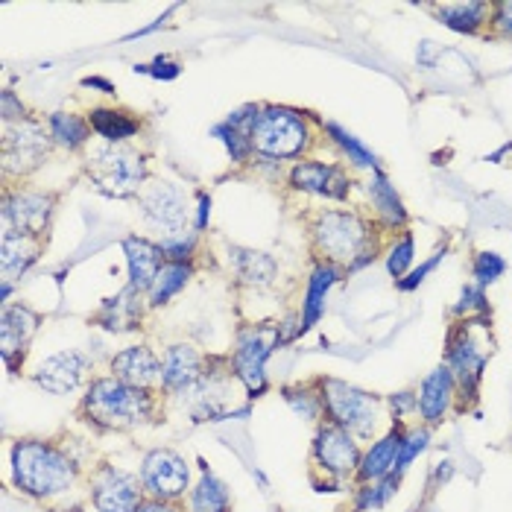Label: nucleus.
Here are the masks:
<instances>
[{"label": "nucleus", "mask_w": 512, "mask_h": 512, "mask_svg": "<svg viewBox=\"0 0 512 512\" xmlns=\"http://www.w3.org/2000/svg\"><path fill=\"white\" fill-rule=\"evenodd\" d=\"M0 115H3V126H6V123L30 120V115H27V106H24L12 91H3V97H0Z\"/></svg>", "instance_id": "nucleus-46"}, {"label": "nucleus", "mask_w": 512, "mask_h": 512, "mask_svg": "<svg viewBox=\"0 0 512 512\" xmlns=\"http://www.w3.org/2000/svg\"><path fill=\"white\" fill-rule=\"evenodd\" d=\"M176 12V6H170L161 18H156L153 24H147V27H141V30H135V33H129V36H123V41H135V39H144V36H150V33H156V30H161L164 27V21L170 18Z\"/></svg>", "instance_id": "nucleus-49"}, {"label": "nucleus", "mask_w": 512, "mask_h": 512, "mask_svg": "<svg viewBox=\"0 0 512 512\" xmlns=\"http://www.w3.org/2000/svg\"><path fill=\"white\" fill-rule=\"evenodd\" d=\"M398 486H401V474H387V477L372 480V483H355V492H352V512L384 510L395 495H398Z\"/></svg>", "instance_id": "nucleus-33"}, {"label": "nucleus", "mask_w": 512, "mask_h": 512, "mask_svg": "<svg viewBox=\"0 0 512 512\" xmlns=\"http://www.w3.org/2000/svg\"><path fill=\"white\" fill-rule=\"evenodd\" d=\"M451 474H454V463H451V460H442V463H436L434 483H448V480H451Z\"/></svg>", "instance_id": "nucleus-52"}, {"label": "nucleus", "mask_w": 512, "mask_h": 512, "mask_svg": "<svg viewBox=\"0 0 512 512\" xmlns=\"http://www.w3.org/2000/svg\"><path fill=\"white\" fill-rule=\"evenodd\" d=\"M188 512H232L229 486L199 460V480L188 492Z\"/></svg>", "instance_id": "nucleus-29"}, {"label": "nucleus", "mask_w": 512, "mask_h": 512, "mask_svg": "<svg viewBox=\"0 0 512 512\" xmlns=\"http://www.w3.org/2000/svg\"><path fill=\"white\" fill-rule=\"evenodd\" d=\"M489 36L512 41V0L495 3V9H492V24H489Z\"/></svg>", "instance_id": "nucleus-44"}, {"label": "nucleus", "mask_w": 512, "mask_h": 512, "mask_svg": "<svg viewBox=\"0 0 512 512\" xmlns=\"http://www.w3.org/2000/svg\"><path fill=\"white\" fill-rule=\"evenodd\" d=\"M507 273V261H504V255H498V252H492V249H480V252H474L472 258V278L477 287H492L498 278Z\"/></svg>", "instance_id": "nucleus-41"}, {"label": "nucleus", "mask_w": 512, "mask_h": 512, "mask_svg": "<svg viewBox=\"0 0 512 512\" xmlns=\"http://www.w3.org/2000/svg\"><path fill=\"white\" fill-rule=\"evenodd\" d=\"M53 205H56V199L50 194H41V191H21V188L9 191L3 199L0 226H3V232L41 237L44 229L50 226Z\"/></svg>", "instance_id": "nucleus-15"}, {"label": "nucleus", "mask_w": 512, "mask_h": 512, "mask_svg": "<svg viewBox=\"0 0 512 512\" xmlns=\"http://www.w3.org/2000/svg\"><path fill=\"white\" fill-rule=\"evenodd\" d=\"M319 126H322V135L340 150V156H343V161H346L349 167L366 170L369 176H372L375 170H381L378 156H375L357 135H352L346 126H340V123H334V120H325V123H319Z\"/></svg>", "instance_id": "nucleus-31"}, {"label": "nucleus", "mask_w": 512, "mask_h": 512, "mask_svg": "<svg viewBox=\"0 0 512 512\" xmlns=\"http://www.w3.org/2000/svg\"><path fill=\"white\" fill-rule=\"evenodd\" d=\"M41 255V237L15 235V232H3L0 235V270L3 281L21 278Z\"/></svg>", "instance_id": "nucleus-28"}, {"label": "nucleus", "mask_w": 512, "mask_h": 512, "mask_svg": "<svg viewBox=\"0 0 512 512\" xmlns=\"http://www.w3.org/2000/svg\"><path fill=\"white\" fill-rule=\"evenodd\" d=\"M343 267L337 264H328V261H316L311 278H308V287H305V299H302V334L314 331L319 325V319L325 316V305H328V293L337 287V281L343 278Z\"/></svg>", "instance_id": "nucleus-25"}, {"label": "nucleus", "mask_w": 512, "mask_h": 512, "mask_svg": "<svg viewBox=\"0 0 512 512\" xmlns=\"http://www.w3.org/2000/svg\"><path fill=\"white\" fill-rule=\"evenodd\" d=\"M378 226L352 208H325L314 217L311 243L319 261L352 267L369 249H378Z\"/></svg>", "instance_id": "nucleus-3"}, {"label": "nucleus", "mask_w": 512, "mask_h": 512, "mask_svg": "<svg viewBox=\"0 0 512 512\" xmlns=\"http://www.w3.org/2000/svg\"><path fill=\"white\" fill-rule=\"evenodd\" d=\"M211 223V197L208 194H199L197 197V217H194V232L202 235Z\"/></svg>", "instance_id": "nucleus-48"}, {"label": "nucleus", "mask_w": 512, "mask_h": 512, "mask_svg": "<svg viewBox=\"0 0 512 512\" xmlns=\"http://www.w3.org/2000/svg\"><path fill=\"white\" fill-rule=\"evenodd\" d=\"M112 375L129 387L153 390L161 381V357L150 346H129L109 360Z\"/></svg>", "instance_id": "nucleus-22"}, {"label": "nucleus", "mask_w": 512, "mask_h": 512, "mask_svg": "<svg viewBox=\"0 0 512 512\" xmlns=\"http://www.w3.org/2000/svg\"><path fill=\"white\" fill-rule=\"evenodd\" d=\"M451 314L457 316V319H486V316L492 314V305H489L486 290L477 287L474 281L466 284V287H460V296L451 305Z\"/></svg>", "instance_id": "nucleus-39"}, {"label": "nucleus", "mask_w": 512, "mask_h": 512, "mask_svg": "<svg viewBox=\"0 0 512 512\" xmlns=\"http://www.w3.org/2000/svg\"><path fill=\"white\" fill-rule=\"evenodd\" d=\"M9 296H12V281H3V284H0V302L6 305V302H9Z\"/></svg>", "instance_id": "nucleus-53"}, {"label": "nucleus", "mask_w": 512, "mask_h": 512, "mask_svg": "<svg viewBox=\"0 0 512 512\" xmlns=\"http://www.w3.org/2000/svg\"><path fill=\"white\" fill-rule=\"evenodd\" d=\"M416 237L410 229H404L401 235L393 237V243H390V249H387V255H384V264H387V273L393 281H401V278L407 276L416 264Z\"/></svg>", "instance_id": "nucleus-37"}, {"label": "nucleus", "mask_w": 512, "mask_h": 512, "mask_svg": "<svg viewBox=\"0 0 512 512\" xmlns=\"http://www.w3.org/2000/svg\"><path fill=\"white\" fill-rule=\"evenodd\" d=\"M255 480H258V483H261V486H264V489H270V480H267V474L261 472V469H255Z\"/></svg>", "instance_id": "nucleus-54"}, {"label": "nucleus", "mask_w": 512, "mask_h": 512, "mask_svg": "<svg viewBox=\"0 0 512 512\" xmlns=\"http://www.w3.org/2000/svg\"><path fill=\"white\" fill-rule=\"evenodd\" d=\"M325 422L355 434L357 439H372L384 419V398L363 387H355L340 378H316L314 381Z\"/></svg>", "instance_id": "nucleus-4"}, {"label": "nucleus", "mask_w": 512, "mask_h": 512, "mask_svg": "<svg viewBox=\"0 0 512 512\" xmlns=\"http://www.w3.org/2000/svg\"><path fill=\"white\" fill-rule=\"evenodd\" d=\"M141 486L147 498L176 504L191 492V466L188 460L173 448H153L141 460Z\"/></svg>", "instance_id": "nucleus-10"}, {"label": "nucleus", "mask_w": 512, "mask_h": 512, "mask_svg": "<svg viewBox=\"0 0 512 512\" xmlns=\"http://www.w3.org/2000/svg\"><path fill=\"white\" fill-rule=\"evenodd\" d=\"M82 88H94V91H100V94H106V97L115 94V85L103 77H82Z\"/></svg>", "instance_id": "nucleus-50"}, {"label": "nucleus", "mask_w": 512, "mask_h": 512, "mask_svg": "<svg viewBox=\"0 0 512 512\" xmlns=\"http://www.w3.org/2000/svg\"><path fill=\"white\" fill-rule=\"evenodd\" d=\"M197 232H176V235L158 237V249L164 255V261L173 264H194V252H197Z\"/></svg>", "instance_id": "nucleus-40"}, {"label": "nucleus", "mask_w": 512, "mask_h": 512, "mask_svg": "<svg viewBox=\"0 0 512 512\" xmlns=\"http://www.w3.org/2000/svg\"><path fill=\"white\" fill-rule=\"evenodd\" d=\"M144 293H138L135 287H123L118 296H112V299H106L103 305H100V311H97V325H103L106 331H112V334H120V331H132V328H138V322H141V314H144V299H141Z\"/></svg>", "instance_id": "nucleus-26"}, {"label": "nucleus", "mask_w": 512, "mask_h": 512, "mask_svg": "<svg viewBox=\"0 0 512 512\" xmlns=\"http://www.w3.org/2000/svg\"><path fill=\"white\" fill-rule=\"evenodd\" d=\"M132 71L135 74H147V77L153 79H161V82H173V79H179V74H182V68L173 59H167V56H156L153 65H135Z\"/></svg>", "instance_id": "nucleus-45"}, {"label": "nucleus", "mask_w": 512, "mask_h": 512, "mask_svg": "<svg viewBox=\"0 0 512 512\" xmlns=\"http://www.w3.org/2000/svg\"><path fill=\"white\" fill-rule=\"evenodd\" d=\"M293 191L311 194V197H325L331 202H346L352 194V176L343 164L334 161H296L290 176H287Z\"/></svg>", "instance_id": "nucleus-14"}, {"label": "nucleus", "mask_w": 512, "mask_h": 512, "mask_svg": "<svg viewBox=\"0 0 512 512\" xmlns=\"http://www.w3.org/2000/svg\"><path fill=\"white\" fill-rule=\"evenodd\" d=\"M281 398L287 401V407L305 419V422H316L322 425L325 416H322V401H319V393H316L314 384H290V387H281Z\"/></svg>", "instance_id": "nucleus-35"}, {"label": "nucleus", "mask_w": 512, "mask_h": 512, "mask_svg": "<svg viewBox=\"0 0 512 512\" xmlns=\"http://www.w3.org/2000/svg\"><path fill=\"white\" fill-rule=\"evenodd\" d=\"M281 334L278 322H261V325H243L235 337L232 349V369H235L240 387L246 390V398L255 401L270 390L267 381V360L273 357L276 349H281Z\"/></svg>", "instance_id": "nucleus-8"}, {"label": "nucleus", "mask_w": 512, "mask_h": 512, "mask_svg": "<svg viewBox=\"0 0 512 512\" xmlns=\"http://www.w3.org/2000/svg\"><path fill=\"white\" fill-rule=\"evenodd\" d=\"M77 477V460L47 439H18L12 445V483L27 498L47 501L65 495L74 489Z\"/></svg>", "instance_id": "nucleus-1"}, {"label": "nucleus", "mask_w": 512, "mask_h": 512, "mask_svg": "<svg viewBox=\"0 0 512 512\" xmlns=\"http://www.w3.org/2000/svg\"><path fill=\"white\" fill-rule=\"evenodd\" d=\"M360 457H363V445H360V439L355 434H349V431H343V428H337L331 422L316 425L314 442H311L314 474L337 480V483L355 480Z\"/></svg>", "instance_id": "nucleus-9"}, {"label": "nucleus", "mask_w": 512, "mask_h": 512, "mask_svg": "<svg viewBox=\"0 0 512 512\" xmlns=\"http://www.w3.org/2000/svg\"><path fill=\"white\" fill-rule=\"evenodd\" d=\"M85 173L94 191H100L103 197H138L147 182V158L123 144H103L88 156Z\"/></svg>", "instance_id": "nucleus-7"}, {"label": "nucleus", "mask_w": 512, "mask_h": 512, "mask_svg": "<svg viewBox=\"0 0 512 512\" xmlns=\"http://www.w3.org/2000/svg\"><path fill=\"white\" fill-rule=\"evenodd\" d=\"M407 425H390L381 436H375L360 457L355 483H372L381 480L387 474H395V460H398V448H401V436Z\"/></svg>", "instance_id": "nucleus-23"}, {"label": "nucleus", "mask_w": 512, "mask_h": 512, "mask_svg": "<svg viewBox=\"0 0 512 512\" xmlns=\"http://www.w3.org/2000/svg\"><path fill=\"white\" fill-rule=\"evenodd\" d=\"M431 436H434V431L428 428V425H407L404 428V436H401V448H398V460H395V474H401L404 477V472L431 448Z\"/></svg>", "instance_id": "nucleus-36"}, {"label": "nucleus", "mask_w": 512, "mask_h": 512, "mask_svg": "<svg viewBox=\"0 0 512 512\" xmlns=\"http://www.w3.org/2000/svg\"><path fill=\"white\" fill-rule=\"evenodd\" d=\"M431 9H434L436 21L457 36H489L495 3H489V0H448V3H434Z\"/></svg>", "instance_id": "nucleus-21"}, {"label": "nucleus", "mask_w": 512, "mask_h": 512, "mask_svg": "<svg viewBox=\"0 0 512 512\" xmlns=\"http://www.w3.org/2000/svg\"><path fill=\"white\" fill-rule=\"evenodd\" d=\"M419 395V422L428 425L431 431L448 422V416L457 410V381L445 363L434 366L416 387Z\"/></svg>", "instance_id": "nucleus-17"}, {"label": "nucleus", "mask_w": 512, "mask_h": 512, "mask_svg": "<svg viewBox=\"0 0 512 512\" xmlns=\"http://www.w3.org/2000/svg\"><path fill=\"white\" fill-rule=\"evenodd\" d=\"M194 278V264H173L164 261V267L158 270L156 281L147 293V305L150 308H164L176 293H182L188 287V281Z\"/></svg>", "instance_id": "nucleus-32"}, {"label": "nucleus", "mask_w": 512, "mask_h": 512, "mask_svg": "<svg viewBox=\"0 0 512 512\" xmlns=\"http://www.w3.org/2000/svg\"><path fill=\"white\" fill-rule=\"evenodd\" d=\"M211 135L226 147V153L232 156L235 164H246L249 158L255 156V147H252V135L249 132H240L235 129L232 123H214V129H211Z\"/></svg>", "instance_id": "nucleus-38"}, {"label": "nucleus", "mask_w": 512, "mask_h": 512, "mask_svg": "<svg viewBox=\"0 0 512 512\" xmlns=\"http://www.w3.org/2000/svg\"><path fill=\"white\" fill-rule=\"evenodd\" d=\"M158 398L153 390L129 387L115 375H100L88 384L79 413L97 431H132L156 419Z\"/></svg>", "instance_id": "nucleus-2"}, {"label": "nucleus", "mask_w": 512, "mask_h": 512, "mask_svg": "<svg viewBox=\"0 0 512 512\" xmlns=\"http://www.w3.org/2000/svg\"><path fill=\"white\" fill-rule=\"evenodd\" d=\"M255 156L267 161H290L311 150L308 112L290 106H261V115L252 129Z\"/></svg>", "instance_id": "nucleus-6"}, {"label": "nucleus", "mask_w": 512, "mask_h": 512, "mask_svg": "<svg viewBox=\"0 0 512 512\" xmlns=\"http://www.w3.org/2000/svg\"><path fill=\"white\" fill-rule=\"evenodd\" d=\"M88 123H91V132L97 138H103L106 144H123L129 138H135L141 132V120L135 118L132 112H123V109H109V106H97L88 112Z\"/></svg>", "instance_id": "nucleus-30"}, {"label": "nucleus", "mask_w": 512, "mask_h": 512, "mask_svg": "<svg viewBox=\"0 0 512 512\" xmlns=\"http://www.w3.org/2000/svg\"><path fill=\"white\" fill-rule=\"evenodd\" d=\"M41 316L27 305H3L0 311V357L9 375L21 372L27 346L39 331Z\"/></svg>", "instance_id": "nucleus-16"}, {"label": "nucleus", "mask_w": 512, "mask_h": 512, "mask_svg": "<svg viewBox=\"0 0 512 512\" xmlns=\"http://www.w3.org/2000/svg\"><path fill=\"white\" fill-rule=\"evenodd\" d=\"M47 132H50L53 144H59L65 150H79L91 138V123L74 112H53L47 118Z\"/></svg>", "instance_id": "nucleus-34"}, {"label": "nucleus", "mask_w": 512, "mask_h": 512, "mask_svg": "<svg viewBox=\"0 0 512 512\" xmlns=\"http://www.w3.org/2000/svg\"><path fill=\"white\" fill-rule=\"evenodd\" d=\"M123 255H126V270H129V287H135L138 293H150L158 270L164 267V255L158 249L156 240L147 237L129 235L123 240Z\"/></svg>", "instance_id": "nucleus-24"}, {"label": "nucleus", "mask_w": 512, "mask_h": 512, "mask_svg": "<svg viewBox=\"0 0 512 512\" xmlns=\"http://www.w3.org/2000/svg\"><path fill=\"white\" fill-rule=\"evenodd\" d=\"M138 208H141V217L147 220V226L156 229L158 237L188 232V223H191L188 194L170 182L147 185L138 194Z\"/></svg>", "instance_id": "nucleus-11"}, {"label": "nucleus", "mask_w": 512, "mask_h": 512, "mask_svg": "<svg viewBox=\"0 0 512 512\" xmlns=\"http://www.w3.org/2000/svg\"><path fill=\"white\" fill-rule=\"evenodd\" d=\"M384 407L390 410L393 425H407L413 416H419V395L416 390H398L384 398Z\"/></svg>", "instance_id": "nucleus-43"}, {"label": "nucleus", "mask_w": 512, "mask_h": 512, "mask_svg": "<svg viewBox=\"0 0 512 512\" xmlns=\"http://www.w3.org/2000/svg\"><path fill=\"white\" fill-rule=\"evenodd\" d=\"M50 144H53V138L39 120L6 123L3 126V170L6 173H12V170H18V173L36 170L47 156Z\"/></svg>", "instance_id": "nucleus-13"}, {"label": "nucleus", "mask_w": 512, "mask_h": 512, "mask_svg": "<svg viewBox=\"0 0 512 512\" xmlns=\"http://www.w3.org/2000/svg\"><path fill=\"white\" fill-rule=\"evenodd\" d=\"M147 501L141 477L118 466H97L91 474V504L97 512H138Z\"/></svg>", "instance_id": "nucleus-12"}, {"label": "nucleus", "mask_w": 512, "mask_h": 512, "mask_svg": "<svg viewBox=\"0 0 512 512\" xmlns=\"http://www.w3.org/2000/svg\"><path fill=\"white\" fill-rule=\"evenodd\" d=\"M88 372H91V357L85 352H77V349H68V352L44 357L39 369L33 372V381L44 393L71 395L85 384Z\"/></svg>", "instance_id": "nucleus-19"}, {"label": "nucleus", "mask_w": 512, "mask_h": 512, "mask_svg": "<svg viewBox=\"0 0 512 512\" xmlns=\"http://www.w3.org/2000/svg\"><path fill=\"white\" fill-rule=\"evenodd\" d=\"M366 199L372 208V223L384 232L401 235L410 226V211L404 205L401 194L395 191V185L390 182V176L384 170H375L366 182Z\"/></svg>", "instance_id": "nucleus-20"}, {"label": "nucleus", "mask_w": 512, "mask_h": 512, "mask_svg": "<svg viewBox=\"0 0 512 512\" xmlns=\"http://www.w3.org/2000/svg\"><path fill=\"white\" fill-rule=\"evenodd\" d=\"M205 363L208 357L191 343H173L164 349L161 355V381L158 387L167 395H185L194 393L205 375Z\"/></svg>", "instance_id": "nucleus-18"}, {"label": "nucleus", "mask_w": 512, "mask_h": 512, "mask_svg": "<svg viewBox=\"0 0 512 512\" xmlns=\"http://www.w3.org/2000/svg\"><path fill=\"white\" fill-rule=\"evenodd\" d=\"M229 261H232V270L240 284L246 287H255V290H264L270 287L278 278V264L270 252H261V249H240L235 246L229 252Z\"/></svg>", "instance_id": "nucleus-27"}, {"label": "nucleus", "mask_w": 512, "mask_h": 512, "mask_svg": "<svg viewBox=\"0 0 512 512\" xmlns=\"http://www.w3.org/2000/svg\"><path fill=\"white\" fill-rule=\"evenodd\" d=\"M489 334V322L486 319H460L451 331H448V343H445V366L451 369L454 381H457V410H469L477 395H480V381L486 372V363L492 349L486 346Z\"/></svg>", "instance_id": "nucleus-5"}, {"label": "nucleus", "mask_w": 512, "mask_h": 512, "mask_svg": "<svg viewBox=\"0 0 512 512\" xmlns=\"http://www.w3.org/2000/svg\"><path fill=\"white\" fill-rule=\"evenodd\" d=\"M448 258V246H442V249H436L431 258H425V261H419L407 276L401 278V281H395V287L401 290V293H413V290H419L428 278L434 276V270Z\"/></svg>", "instance_id": "nucleus-42"}, {"label": "nucleus", "mask_w": 512, "mask_h": 512, "mask_svg": "<svg viewBox=\"0 0 512 512\" xmlns=\"http://www.w3.org/2000/svg\"><path fill=\"white\" fill-rule=\"evenodd\" d=\"M436 59H439V44L431 39H425L419 44V50H416V62H419V68H436Z\"/></svg>", "instance_id": "nucleus-47"}, {"label": "nucleus", "mask_w": 512, "mask_h": 512, "mask_svg": "<svg viewBox=\"0 0 512 512\" xmlns=\"http://www.w3.org/2000/svg\"><path fill=\"white\" fill-rule=\"evenodd\" d=\"M138 512H179V507H176V504H167V501H153V498H147V501L138 507Z\"/></svg>", "instance_id": "nucleus-51"}]
</instances>
